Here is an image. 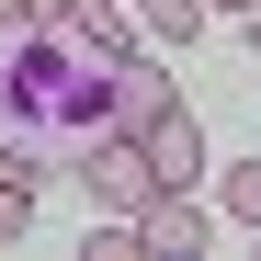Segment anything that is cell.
<instances>
[{"label":"cell","instance_id":"obj_1","mask_svg":"<svg viewBox=\"0 0 261 261\" xmlns=\"http://www.w3.org/2000/svg\"><path fill=\"white\" fill-rule=\"evenodd\" d=\"M114 80H125V46H102L91 23H12L0 34V148L23 159V182H46V170H80L114 125Z\"/></svg>","mask_w":261,"mask_h":261},{"label":"cell","instance_id":"obj_2","mask_svg":"<svg viewBox=\"0 0 261 261\" xmlns=\"http://www.w3.org/2000/svg\"><path fill=\"white\" fill-rule=\"evenodd\" d=\"M80 182H91L102 216H148V193H170V182H159V159H148V137H102L91 159H80Z\"/></svg>","mask_w":261,"mask_h":261},{"label":"cell","instance_id":"obj_3","mask_svg":"<svg viewBox=\"0 0 261 261\" xmlns=\"http://www.w3.org/2000/svg\"><path fill=\"white\" fill-rule=\"evenodd\" d=\"M137 250H159V261H193L204 250V204L170 182V193H148V216H137Z\"/></svg>","mask_w":261,"mask_h":261},{"label":"cell","instance_id":"obj_4","mask_svg":"<svg viewBox=\"0 0 261 261\" xmlns=\"http://www.w3.org/2000/svg\"><path fill=\"white\" fill-rule=\"evenodd\" d=\"M170 102H182V91H170V68H159V57H125V80H114V125H125V137H148Z\"/></svg>","mask_w":261,"mask_h":261},{"label":"cell","instance_id":"obj_5","mask_svg":"<svg viewBox=\"0 0 261 261\" xmlns=\"http://www.w3.org/2000/svg\"><path fill=\"white\" fill-rule=\"evenodd\" d=\"M148 159H159V182H182V193H193V170H204V125L170 102V114L148 125Z\"/></svg>","mask_w":261,"mask_h":261},{"label":"cell","instance_id":"obj_6","mask_svg":"<svg viewBox=\"0 0 261 261\" xmlns=\"http://www.w3.org/2000/svg\"><path fill=\"white\" fill-rule=\"evenodd\" d=\"M137 23L159 34V46H193V34H204V0H137Z\"/></svg>","mask_w":261,"mask_h":261},{"label":"cell","instance_id":"obj_7","mask_svg":"<svg viewBox=\"0 0 261 261\" xmlns=\"http://www.w3.org/2000/svg\"><path fill=\"white\" fill-rule=\"evenodd\" d=\"M227 216H239V227H261V159H239V170H227Z\"/></svg>","mask_w":261,"mask_h":261},{"label":"cell","instance_id":"obj_8","mask_svg":"<svg viewBox=\"0 0 261 261\" xmlns=\"http://www.w3.org/2000/svg\"><path fill=\"white\" fill-rule=\"evenodd\" d=\"M23 216H34V182H0V250L23 239Z\"/></svg>","mask_w":261,"mask_h":261},{"label":"cell","instance_id":"obj_9","mask_svg":"<svg viewBox=\"0 0 261 261\" xmlns=\"http://www.w3.org/2000/svg\"><path fill=\"white\" fill-rule=\"evenodd\" d=\"M23 12H34V23H68V12H80V0H23Z\"/></svg>","mask_w":261,"mask_h":261},{"label":"cell","instance_id":"obj_10","mask_svg":"<svg viewBox=\"0 0 261 261\" xmlns=\"http://www.w3.org/2000/svg\"><path fill=\"white\" fill-rule=\"evenodd\" d=\"M204 12H261V0H204Z\"/></svg>","mask_w":261,"mask_h":261},{"label":"cell","instance_id":"obj_11","mask_svg":"<svg viewBox=\"0 0 261 261\" xmlns=\"http://www.w3.org/2000/svg\"><path fill=\"white\" fill-rule=\"evenodd\" d=\"M250 23H261V12H250Z\"/></svg>","mask_w":261,"mask_h":261}]
</instances>
